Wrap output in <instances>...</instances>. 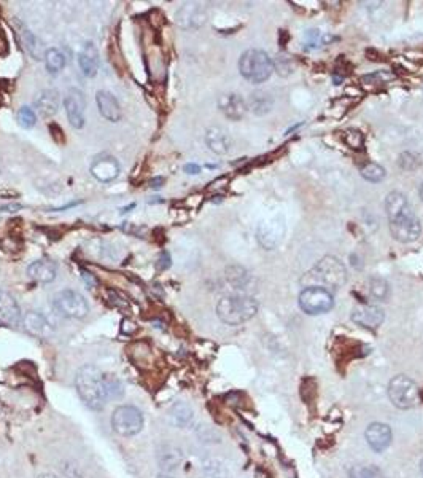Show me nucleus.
Returning a JSON list of instances; mask_svg holds the SVG:
<instances>
[{
	"mask_svg": "<svg viewBox=\"0 0 423 478\" xmlns=\"http://www.w3.org/2000/svg\"><path fill=\"white\" fill-rule=\"evenodd\" d=\"M169 416L174 426L186 427L191 424V421H193V410H191V406L188 404H185V402H177V404L170 409Z\"/></svg>",
	"mask_w": 423,
	"mask_h": 478,
	"instance_id": "nucleus-29",
	"label": "nucleus"
},
{
	"mask_svg": "<svg viewBox=\"0 0 423 478\" xmlns=\"http://www.w3.org/2000/svg\"><path fill=\"white\" fill-rule=\"evenodd\" d=\"M242 77L251 83H263L274 72V63L263 50H247L239 59Z\"/></svg>",
	"mask_w": 423,
	"mask_h": 478,
	"instance_id": "nucleus-4",
	"label": "nucleus"
},
{
	"mask_svg": "<svg viewBox=\"0 0 423 478\" xmlns=\"http://www.w3.org/2000/svg\"><path fill=\"white\" fill-rule=\"evenodd\" d=\"M256 236H258L260 244L263 246L264 249H274L282 243L285 236V220L282 215H274V217H269L263 220L260 224L258 231H256Z\"/></svg>",
	"mask_w": 423,
	"mask_h": 478,
	"instance_id": "nucleus-9",
	"label": "nucleus"
},
{
	"mask_svg": "<svg viewBox=\"0 0 423 478\" xmlns=\"http://www.w3.org/2000/svg\"><path fill=\"white\" fill-rule=\"evenodd\" d=\"M205 144L216 155H226L229 153L231 147H233V140L226 129L220 127H212L205 133Z\"/></svg>",
	"mask_w": 423,
	"mask_h": 478,
	"instance_id": "nucleus-21",
	"label": "nucleus"
},
{
	"mask_svg": "<svg viewBox=\"0 0 423 478\" xmlns=\"http://www.w3.org/2000/svg\"><path fill=\"white\" fill-rule=\"evenodd\" d=\"M258 313V301L250 295L223 296L216 305V314L228 325H240Z\"/></svg>",
	"mask_w": 423,
	"mask_h": 478,
	"instance_id": "nucleus-2",
	"label": "nucleus"
},
{
	"mask_svg": "<svg viewBox=\"0 0 423 478\" xmlns=\"http://www.w3.org/2000/svg\"><path fill=\"white\" fill-rule=\"evenodd\" d=\"M420 472H422V475H423V461L420 462Z\"/></svg>",
	"mask_w": 423,
	"mask_h": 478,
	"instance_id": "nucleus-44",
	"label": "nucleus"
},
{
	"mask_svg": "<svg viewBox=\"0 0 423 478\" xmlns=\"http://www.w3.org/2000/svg\"><path fill=\"white\" fill-rule=\"evenodd\" d=\"M169 266H170V255L168 252H163L158 260V268L163 271V270H168Z\"/></svg>",
	"mask_w": 423,
	"mask_h": 478,
	"instance_id": "nucleus-37",
	"label": "nucleus"
},
{
	"mask_svg": "<svg viewBox=\"0 0 423 478\" xmlns=\"http://www.w3.org/2000/svg\"><path fill=\"white\" fill-rule=\"evenodd\" d=\"M107 378L108 375H105L94 365L82 367L75 376V386H77L80 399L91 410H102L110 399Z\"/></svg>",
	"mask_w": 423,
	"mask_h": 478,
	"instance_id": "nucleus-1",
	"label": "nucleus"
},
{
	"mask_svg": "<svg viewBox=\"0 0 423 478\" xmlns=\"http://www.w3.org/2000/svg\"><path fill=\"white\" fill-rule=\"evenodd\" d=\"M389 397L396 409L409 410L419 404V387L415 381L406 375H398L390 381Z\"/></svg>",
	"mask_w": 423,
	"mask_h": 478,
	"instance_id": "nucleus-6",
	"label": "nucleus"
},
{
	"mask_svg": "<svg viewBox=\"0 0 423 478\" xmlns=\"http://www.w3.org/2000/svg\"><path fill=\"white\" fill-rule=\"evenodd\" d=\"M164 185V179L163 177H155L150 180V187L153 190H159Z\"/></svg>",
	"mask_w": 423,
	"mask_h": 478,
	"instance_id": "nucleus-38",
	"label": "nucleus"
},
{
	"mask_svg": "<svg viewBox=\"0 0 423 478\" xmlns=\"http://www.w3.org/2000/svg\"><path fill=\"white\" fill-rule=\"evenodd\" d=\"M38 478H58V477L53 475V474H43V475H40Z\"/></svg>",
	"mask_w": 423,
	"mask_h": 478,
	"instance_id": "nucleus-41",
	"label": "nucleus"
},
{
	"mask_svg": "<svg viewBox=\"0 0 423 478\" xmlns=\"http://www.w3.org/2000/svg\"><path fill=\"white\" fill-rule=\"evenodd\" d=\"M360 174H361L363 179L367 180V182L377 184V182H382V180L385 179L387 171L377 163H367V164L363 166Z\"/></svg>",
	"mask_w": 423,
	"mask_h": 478,
	"instance_id": "nucleus-32",
	"label": "nucleus"
},
{
	"mask_svg": "<svg viewBox=\"0 0 423 478\" xmlns=\"http://www.w3.org/2000/svg\"><path fill=\"white\" fill-rule=\"evenodd\" d=\"M0 322L12 327H16L23 322V314L16 300L5 290H0Z\"/></svg>",
	"mask_w": 423,
	"mask_h": 478,
	"instance_id": "nucleus-19",
	"label": "nucleus"
},
{
	"mask_svg": "<svg viewBox=\"0 0 423 478\" xmlns=\"http://www.w3.org/2000/svg\"><path fill=\"white\" fill-rule=\"evenodd\" d=\"M272 107H274V98L272 94L264 91V89H258L250 94L249 100H247V110H250L255 115H266L269 113Z\"/></svg>",
	"mask_w": 423,
	"mask_h": 478,
	"instance_id": "nucleus-25",
	"label": "nucleus"
},
{
	"mask_svg": "<svg viewBox=\"0 0 423 478\" xmlns=\"http://www.w3.org/2000/svg\"><path fill=\"white\" fill-rule=\"evenodd\" d=\"M369 292L376 300L387 301L390 296V284L384 278H371L369 279Z\"/></svg>",
	"mask_w": 423,
	"mask_h": 478,
	"instance_id": "nucleus-31",
	"label": "nucleus"
},
{
	"mask_svg": "<svg viewBox=\"0 0 423 478\" xmlns=\"http://www.w3.org/2000/svg\"><path fill=\"white\" fill-rule=\"evenodd\" d=\"M384 309L377 305H361L354 309L352 313V321L365 329H377L382 322H384Z\"/></svg>",
	"mask_w": 423,
	"mask_h": 478,
	"instance_id": "nucleus-13",
	"label": "nucleus"
},
{
	"mask_svg": "<svg viewBox=\"0 0 423 478\" xmlns=\"http://www.w3.org/2000/svg\"><path fill=\"white\" fill-rule=\"evenodd\" d=\"M95 102H98L100 115H102L105 120H108V122L112 123L119 122L121 115H123L121 113V105L112 93L100 89V91L95 94Z\"/></svg>",
	"mask_w": 423,
	"mask_h": 478,
	"instance_id": "nucleus-20",
	"label": "nucleus"
},
{
	"mask_svg": "<svg viewBox=\"0 0 423 478\" xmlns=\"http://www.w3.org/2000/svg\"><path fill=\"white\" fill-rule=\"evenodd\" d=\"M16 122L18 124L21 128H32L35 127V123H37V115H35V112L30 107H27V105H24V107H21L18 110V113H16Z\"/></svg>",
	"mask_w": 423,
	"mask_h": 478,
	"instance_id": "nucleus-34",
	"label": "nucleus"
},
{
	"mask_svg": "<svg viewBox=\"0 0 423 478\" xmlns=\"http://www.w3.org/2000/svg\"><path fill=\"white\" fill-rule=\"evenodd\" d=\"M59 93L56 89H45L35 99V107L43 118H52L59 110Z\"/></svg>",
	"mask_w": 423,
	"mask_h": 478,
	"instance_id": "nucleus-24",
	"label": "nucleus"
},
{
	"mask_svg": "<svg viewBox=\"0 0 423 478\" xmlns=\"http://www.w3.org/2000/svg\"><path fill=\"white\" fill-rule=\"evenodd\" d=\"M226 279H228V283L231 285H234L236 289H249L253 283V278H251V274L247 271L244 266L239 265H231L226 268Z\"/></svg>",
	"mask_w": 423,
	"mask_h": 478,
	"instance_id": "nucleus-27",
	"label": "nucleus"
},
{
	"mask_svg": "<svg viewBox=\"0 0 423 478\" xmlns=\"http://www.w3.org/2000/svg\"><path fill=\"white\" fill-rule=\"evenodd\" d=\"M385 213L387 217H389V222H391V220L414 214V210H412L404 193H401V191H390L385 198Z\"/></svg>",
	"mask_w": 423,
	"mask_h": 478,
	"instance_id": "nucleus-15",
	"label": "nucleus"
},
{
	"mask_svg": "<svg viewBox=\"0 0 423 478\" xmlns=\"http://www.w3.org/2000/svg\"><path fill=\"white\" fill-rule=\"evenodd\" d=\"M299 306L306 314H325L334 306V296L325 287L310 285L301 292Z\"/></svg>",
	"mask_w": 423,
	"mask_h": 478,
	"instance_id": "nucleus-7",
	"label": "nucleus"
},
{
	"mask_svg": "<svg viewBox=\"0 0 423 478\" xmlns=\"http://www.w3.org/2000/svg\"><path fill=\"white\" fill-rule=\"evenodd\" d=\"M53 309L56 314L67 319H83L89 313L88 301L77 290L64 289L59 290L53 296Z\"/></svg>",
	"mask_w": 423,
	"mask_h": 478,
	"instance_id": "nucleus-5",
	"label": "nucleus"
},
{
	"mask_svg": "<svg viewBox=\"0 0 423 478\" xmlns=\"http://www.w3.org/2000/svg\"><path fill=\"white\" fill-rule=\"evenodd\" d=\"M185 173L186 174H199L201 173V168H199V166L198 164H193V163H191V164H186L185 166Z\"/></svg>",
	"mask_w": 423,
	"mask_h": 478,
	"instance_id": "nucleus-39",
	"label": "nucleus"
},
{
	"mask_svg": "<svg viewBox=\"0 0 423 478\" xmlns=\"http://www.w3.org/2000/svg\"><path fill=\"white\" fill-rule=\"evenodd\" d=\"M181 461H183V455H181V451L179 448L165 445L163 450L158 453V462L159 467L164 470V474H168V472H172L175 469H179V466L181 464Z\"/></svg>",
	"mask_w": 423,
	"mask_h": 478,
	"instance_id": "nucleus-26",
	"label": "nucleus"
},
{
	"mask_svg": "<svg viewBox=\"0 0 423 478\" xmlns=\"http://www.w3.org/2000/svg\"><path fill=\"white\" fill-rule=\"evenodd\" d=\"M78 64L84 77H95L99 70V52L94 42H87L78 54Z\"/></svg>",
	"mask_w": 423,
	"mask_h": 478,
	"instance_id": "nucleus-23",
	"label": "nucleus"
},
{
	"mask_svg": "<svg viewBox=\"0 0 423 478\" xmlns=\"http://www.w3.org/2000/svg\"><path fill=\"white\" fill-rule=\"evenodd\" d=\"M27 274H29L30 279L35 281V283L49 284V283H53L54 279H56L58 266L52 260L40 259V260L32 261V263L29 265Z\"/></svg>",
	"mask_w": 423,
	"mask_h": 478,
	"instance_id": "nucleus-17",
	"label": "nucleus"
},
{
	"mask_svg": "<svg viewBox=\"0 0 423 478\" xmlns=\"http://www.w3.org/2000/svg\"><path fill=\"white\" fill-rule=\"evenodd\" d=\"M389 226L393 239H396L398 243L402 244L414 243V241L419 239L422 231L420 220L417 219L415 214L407 215L404 219L393 220V222H389Z\"/></svg>",
	"mask_w": 423,
	"mask_h": 478,
	"instance_id": "nucleus-10",
	"label": "nucleus"
},
{
	"mask_svg": "<svg viewBox=\"0 0 423 478\" xmlns=\"http://www.w3.org/2000/svg\"><path fill=\"white\" fill-rule=\"evenodd\" d=\"M419 193H420V198H422V201H423V182H422V185H420V190H419Z\"/></svg>",
	"mask_w": 423,
	"mask_h": 478,
	"instance_id": "nucleus-43",
	"label": "nucleus"
},
{
	"mask_svg": "<svg viewBox=\"0 0 423 478\" xmlns=\"http://www.w3.org/2000/svg\"><path fill=\"white\" fill-rule=\"evenodd\" d=\"M366 442L372 450L380 453L387 450L391 444V429L384 422H372L365 432Z\"/></svg>",
	"mask_w": 423,
	"mask_h": 478,
	"instance_id": "nucleus-14",
	"label": "nucleus"
},
{
	"mask_svg": "<svg viewBox=\"0 0 423 478\" xmlns=\"http://www.w3.org/2000/svg\"><path fill=\"white\" fill-rule=\"evenodd\" d=\"M398 164H400V168H401V169H404V171H414V169L419 168L420 160H419V157H417L415 153L404 152V153H401V155H400V160H398Z\"/></svg>",
	"mask_w": 423,
	"mask_h": 478,
	"instance_id": "nucleus-36",
	"label": "nucleus"
},
{
	"mask_svg": "<svg viewBox=\"0 0 423 478\" xmlns=\"http://www.w3.org/2000/svg\"><path fill=\"white\" fill-rule=\"evenodd\" d=\"M82 273H83V278H84V283H87L88 285H91V287H94L95 285V279L93 278V274H91V273H88V271H82Z\"/></svg>",
	"mask_w": 423,
	"mask_h": 478,
	"instance_id": "nucleus-40",
	"label": "nucleus"
},
{
	"mask_svg": "<svg viewBox=\"0 0 423 478\" xmlns=\"http://www.w3.org/2000/svg\"><path fill=\"white\" fill-rule=\"evenodd\" d=\"M218 107H220L221 112H223L226 118L234 120V122L244 118L245 112H247L245 99L236 93L221 96L220 100H218Z\"/></svg>",
	"mask_w": 423,
	"mask_h": 478,
	"instance_id": "nucleus-18",
	"label": "nucleus"
},
{
	"mask_svg": "<svg viewBox=\"0 0 423 478\" xmlns=\"http://www.w3.org/2000/svg\"><path fill=\"white\" fill-rule=\"evenodd\" d=\"M21 324L24 330H26L29 335L35 336V338H49V336L53 335L52 324H49L45 316L35 313V311H27V313L23 316Z\"/></svg>",
	"mask_w": 423,
	"mask_h": 478,
	"instance_id": "nucleus-16",
	"label": "nucleus"
},
{
	"mask_svg": "<svg viewBox=\"0 0 423 478\" xmlns=\"http://www.w3.org/2000/svg\"><path fill=\"white\" fill-rule=\"evenodd\" d=\"M45 65L49 74L56 75L65 67V54L58 48H49L45 53Z\"/></svg>",
	"mask_w": 423,
	"mask_h": 478,
	"instance_id": "nucleus-30",
	"label": "nucleus"
},
{
	"mask_svg": "<svg viewBox=\"0 0 423 478\" xmlns=\"http://www.w3.org/2000/svg\"><path fill=\"white\" fill-rule=\"evenodd\" d=\"M344 139L347 145L354 150H361L363 145H365V135H363L360 129H355V128L347 129L344 133Z\"/></svg>",
	"mask_w": 423,
	"mask_h": 478,
	"instance_id": "nucleus-35",
	"label": "nucleus"
},
{
	"mask_svg": "<svg viewBox=\"0 0 423 478\" xmlns=\"http://www.w3.org/2000/svg\"><path fill=\"white\" fill-rule=\"evenodd\" d=\"M112 427L117 434L123 437L137 435L144 427L142 411L130 405L118 406L112 415Z\"/></svg>",
	"mask_w": 423,
	"mask_h": 478,
	"instance_id": "nucleus-8",
	"label": "nucleus"
},
{
	"mask_svg": "<svg viewBox=\"0 0 423 478\" xmlns=\"http://www.w3.org/2000/svg\"><path fill=\"white\" fill-rule=\"evenodd\" d=\"M349 478H385L376 466H355L349 470Z\"/></svg>",
	"mask_w": 423,
	"mask_h": 478,
	"instance_id": "nucleus-33",
	"label": "nucleus"
},
{
	"mask_svg": "<svg viewBox=\"0 0 423 478\" xmlns=\"http://www.w3.org/2000/svg\"><path fill=\"white\" fill-rule=\"evenodd\" d=\"M91 174L99 182L108 184L119 175V164L110 155H102V157L95 158L91 164Z\"/></svg>",
	"mask_w": 423,
	"mask_h": 478,
	"instance_id": "nucleus-12",
	"label": "nucleus"
},
{
	"mask_svg": "<svg viewBox=\"0 0 423 478\" xmlns=\"http://www.w3.org/2000/svg\"><path fill=\"white\" fill-rule=\"evenodd\" d=\"M21 39H23V47L30 54V56H32L34 59H37V61H42V59H45V53H47V50L43 48L42 40H40L37 35L26 29V31H23Z\"/></svg>",
	"mask_w": 423,
	"mask_h": 478,
	"instance_id": "nucleus-28",
	"label": "nucleus"
},
{
	"mask_svg": "<svg viewBox=\"0 0 423 478\" xmlns=\"http://www.w3.org/2000/svg\"><path fill=\"white\" fill-rule=\"evenodd\" d=\"M304 279H310L319 287H332V289H341L347 283V270L342 261L337 257H323Z\"/></svg>",
	"mask_w": 423,
	"mask_h": 478,
	"instance_id": "nucleus-3",
	"label": "nucleus"
},
{
	"mask_svg": "<svg viewBox=\"0 0 423 478\" xmlns=\"http://www.w3.org/2000/svg\"><path fill=\"white\" fill-rule=\"evenodd\" d=\"M158 478H175V477L169 475V474H159V475H158Z\"/></svg>",
	"mask_w": 423,
	"mask_h": 478,
	"instance_id": "nucleus-42",
	"label": "nucleus"
},
{
	"mask_svg": "<svg viewBox=\"0 0 423 478\" xmlns=\"http://www.w3.org/2000/svg\"><path fill=\"white\" fill-rule=\"evenodd\" d=\"M205 19H207L205 10L196 3L185 5L177 13V23L185 29H198L205 23Z\"/></svg>",
	"mask_w": 423,
	"mask_h": 478,
	"instance_id": "nucleus-22",
	"label": "nucleus"
},
{
	"mask_svg": "<svg viewBox=\"0 0 423 478\" xmlns=\"http://www.w3.org/2000/svg\"><path fill=\"white\" fill-rule=\"evenodd\" d=\"M64 109H65V113H67L69 122L73 128L80 129L84 127V122H87V118H84L87 98H84V94L80 91V89L72 88L67 94H65Z\"/></svg>",
	"mask_w": 423,
	"mask_h": 478,
	"instance_id": "nucleus-11",
	"label": "nucleus"
}]
</instances>
